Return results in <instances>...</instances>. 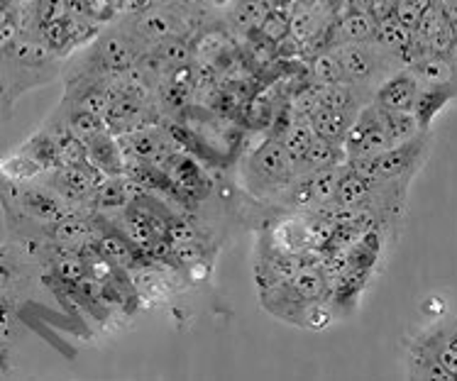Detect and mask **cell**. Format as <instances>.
<instances>
[{
	"mask_svg": "<svg viewBox=\"0 0 457 381\" xmlns=\"http://www.w3.org/2000/svg\"><path fill=\"white\" fill-rule=\"evenodd\" d=\"M301 271V257L299 254H291L279 247H274L270 237H264L260 244V257L254 261V279H257V288L267 291L291 281Z\"/></svg>",
	"mask_w": 457,
	"mask_h": 381,
	"instance_id": "cell-11",
	"label": "cell"
},
{
	"mask_svg": "<svg viewBox=\"0 0 457 381\" xmlns=\"http://www.w3.org/2000/svg\"><path fill=\"white\" fill-rule=\"evenodd\" d=\"M260 32L262 37L271 39V42H281V37H287V32H289V22L281 20L277 12H270L260 25Z\"/></svg>",
	"mask_w": 457,
	"mask_h": 381,
	"instance_id": "cell-36",
	"label": "cell"
},
{
	"mask_svg": "<svg viewBox=\"0 0 457 381\" xmlns=\"http://www.w3.org/2000/svg\"><path fill=\"white\" fill-rule=\"evenodd\" d=\"M56 137V152H59V167H76L88 162V145L79 135L69 130V125L62 122V128H52Z\"/></svg>",
	"mask_w": 457,
	"mask_h": 381,
	"instance_id": "cell-26",
	"label": "cell"
},
{
	"mask_svg": "<svg viewBox=\"0 0 457 381\" xmlns=\"http://www.w3.org/2000/svg\"><path fill=\"white\" fill-rule=\"evenodd\" d=\"M270 242L274 247H279L291 254H301L311 247V223H306V218H284L270 230Z\"/></svg>",
	"mask_w": 457,
	"mask_h": 381,
	"instance_id": "cell-18",
	"label": "cell"
},
{
	"mask_svg": "<svg viewBox=\"0 0 457 381\" xmlns=\"http://www.w3.org/2000/svg\"><path fill=\"white\" fill-rule=\"evenodd\" d=\"M132 201V184L130 178L120 177H105L94 191V205L98 211H125Z\"/></svg>",
	"mask_w": 457,
	"mask_h": 381,
	"instance_id": "cell-21",
	"label": "cell"
},
{
	"mask_svg": "<svg viewBox=\"0 0 457 381\" xmlns=\"http://www.w3.org/2000/svg\"><path fill=\"white\" fill-rule=\"evenodd\" d=\"M267 15H270V3L267 0H240L233 10L235 25L240 29H260Z\"/></svg>",
	"mask_w": 457,
	"mask_h": 381,
	"instance_id": "cell-30",
	"label": "cell"
},
{
	"mask_svg": "<svg viewBox=\"0 0 457 381\" xmlns=\"http://www.w3.org/2000/svg\"><path fill=\"white\" fill-rule=\"evenodd\" d=\"M430 154V132H419L416 137L379 152L374 157L347 162L370 181H392V178H413Z\"/></svg>",
	"mask_w": 457,
	"mask_h": 381,
	"instance_id": "cell-7",
	"label": "cell"
},
{
	"mask_svg": "<svg viewBox=\"0 0 457 381\" xmlns=\"http://www.w3.org/2000/svg\"><path fill=\"white\" fill-rule=\"evenodd\" d=\"M337 62L343 66L347 84H353L360 94L372 101L377 86L382 84L386 76H392L396 69H402L403 62L392 52H386L377 42H340L333 45Z\"/></svg>",
	"mask_w": 457,
	"mask_h": 381,
	"instance_id": "cell-4",
	"label": "cell"
},
{
	"mask_svg": "<svg viewBox=\"0 0 457 381\" xmlns=\"http://www.w3.org/2000/svg\"><path fill=\"white\" fill-rule=\"evenodd\" d=\"M457 98L455 84H423L419 91V101L413 108L416 122H419L420 132H430L433 122L440 112L445 111V105Z\"/></svg>",
	"mask_w": 457,
	"mask_h": 381,
	"instance_id": "cell-15",
	"label": "cell"
},
{
	"mask_svg": "<svg viewBox=\"0 0 457 381\" xmlns=\"http://www.w3.org/2000/svg\"><path fill=\"white\" fill-rule=\"evenodd\" d=\"M279 137L284 149H287V157H289L291 164L296 167L301 159H303V154H306V149L311 147V142L316 140V132L311 128L308 118L296 115V118L284 128V132H281Z\"/></svg>",
	"mask_w": 457,
	"mask_h": 381,
	"instance_id": "cell-25",
	"label": "cell"
},
{
	"mask_svg": "<svg viewBox=\"0 0 457 381\" xmlns=\"http://www.w3.org/2000/svg\"><path fill=\"white\" fill-rule=\"evenodd\" d=\"M235 0H211V5H213V8H230V5H233Z\"/></svg>",
	"mask_w": 457,
	"mask_h": 381,
	"instance_id": "cell-38",
	"label": "cell"
},
{
	"mask_svg": "<svg viewBox=\"0 0 457 381\" xmlns=\"http://www.w3.org/2000/svg\"><path fill=\"white\" fill-rule=\"evenodd\" d=\"M406 367L411 379H457V318H433L406 343Z\"/></svg>",
	"mask_w": 457,
	"mask_h": 381,
	"instance_id": "cell-1",
	"label": "cell"
},
{
	"mask_svg": "<svg viewBox=\"0 0 457 381\" xmlns=\"http://www.w3.org/2000/svg\"><path fill=\"white\" fill-rule=\"evenodd\" d=\"M39 174H42V169L28 154H22V152H18L15 157L5 159V164H3V177L8 178V181H20V184L37 181Z\"/></svg>",
	"mask_w": 457,
	"mask_h": 381,
	"instance_id": "cell-31",
	"label": "cell"
},
{
	"mask_svg": "<svg viewBox=\"0 0 457 381\" xmlns=\"http://www.w3.org/2000/svg\"><path fill=\"white\" fill-rule=\"evenodd\" d=\"M420 81L409 66L396 69L392 76H386L372 94V105L386 112H413L419 101Z\"/></svg>",
	"mask_w": 457,
	"mask_h": 381,
	"instance_id": "cell-10",
	"label": "cell"
},
{
	"mask_svg": "<svg viewBox=\"0 0 457 381\" xmlns=\"http://www.w3.org/2000/svg\"><path fill=\"white\" fill-rule=\"evenodd\" d=\"M169 178L174 181V186L181 194L184 203H196L208 194V178L204 177V171L198 167L194 159H188L187 154L177 152L174 159L169 162V167L164 169Z\"/></svg>",
	"mask_w": 457,
	"mask_h": 381,
	"instance_id": "cell-13",
	"label": "cell"
},
{
	"mask_svg": "<svg viewBox=\"0 0 457 381\" xmlns=\"http://www.w3.org/2000/svg\"><path fill=\"white\" fill-rule=\"evenodd\" d=\"M370 195H372V181L347 164L340 177V184H337L333 203L343 205V208H360V205L370 203Z\"/></svg>",
	"mask_w": 457,
	"mask_h": 381,
	"instance_id": "cell-23",
	"label": "cell"
},
{
	"mask_svg": "<svg viewBox=\"0 0 457 381\" xmlns=\"http://www.w3.org/2000/svg\"><path fill=\"white\" fill-rule=\"evenodd\" d=\"M347 164V152L343 145L337 142H330L326 137H318L311 142V147L306 149V154L296 164V177L301 174H313V171H320V169H337Z\"/></svg>",
	"mask_w": 457,
	"mask_h": 381,
	"instance_id": "cell-17",
	"label": "cell"
},
{
	"mask_svg": "<svg viewBox=\"0 0 457 381\" xmlns=\"http://www.w3.org/2000/svg\"><path fill=\"white\" fill-rule=\"evenodd\" d=\"M374 42L382 45L394 56H399L403 66H409L411 52H413V32L409 28H403L402 22L394 18V15L377 20V39Z\"/></svg>",
	"mask_w": 457,
	"mask_h": 381,
	"instance_id": "cell-20",
	"label": "cell"
},
{
	"mask_svg": "<svg viewBox=\"0 0 457 381\" xmlns=\"http://www.w3.org/2000/svg\"><path fill=\"white\" fill-rule=\"evenodd\" d=\"M416 3H430V0H416Z\"/></svg>",
	"mask_w": 457,
	"mask_h": 381,
	"instance_id": "cell-39",
	"label": "cell"
},
{
	"mask_svg": "<svg viewBox=\"0 0 457 381\" xmlns=\"http://www.w3.org/2000/svg\"><path fill=\"white\" fill-rule=\"evenodd\" d=\"M328 298H330V281L320 269H301L291 281L260 291L264 311L294 326H303L306 308Z\"/></svg>",
	"mask_w": 457,
	"mask_h": 381,
	"instance_id": "cell-5",
	"label": "cell"
},
{
	"mask_svg": "<svg viewBox=\"0 0 457 381\" xmlns=\"http://www.w3.org/2000/svg\"><path fill=\"white\" fill-rule=\"evenodd\" d=\"M384 112V122H386V132L392 137V145H402V142L416 137L420 132L419 122H416V115L413 112Z\"/></svg>",
	"mask_w": 457,
	"mask_h": 381,
	"instance_id": "cell-29",
	"label": "cell"
},
{
	"mask_svg": "<svg viewBox=\"0 0 457 381\" xmlns=\"http://www.w3.org/2000/svg\"><path fill=\"white\" fill-rule=\"evenodd\" d=\"M150 52L130 25L122 28H105L98 32V37L88 45L84 56V69L91 74H122L132 66H137L140 56Z\"/></svg>",
	"mask_w": 457,
	"mask_h": 381,
	"instance_id": "cell-6",
	"label": "cell"
},
{
	"mask_svg": "<svg viewBox=\"0 0 457 381\" xmlns=\"http://www.w3.org/2000/svg\"><path fill=\"white\" fill-rule=\"evenodd\" d=\"M311 74H313V81H316L318 86L343 84V81H345L343 66L337 62V56L333 49H328V52H320V54L313 56V62H311Z\"/></svg>",
	"mask_w": 457,
	"mask_h": 381,
	"instance_id": "cell-28",
	"label": "cell"
},
{
	"mask_svg": "<svg viewBox=\"0 0 457 381\" xmlns=\"http://www.w3.org/2000/svg\"><path fill=\"white\" fill-rule=\"evenodd\" d=\"M62 62L64 59L54 54L42 39L20 35L10 47L3 49V84H5L3 101L5 105H12L15 98L29 88H37L56 79L62 71Z\"/></svg>",
	"mask_w": 457,
	"mask_h": 381,
	"instance_id": "cell-2",
	"label": "cell"
},
{
	"mask_svg": "<svg viewBox=\"0 0 457 381\" xmlns=\"http://www.w3.org/2000/svg\"><path fill=\"white\" fill-rule=\"evenodd\" d=\"M5 201L15 205L22 218L32 223L49 225L71 213V205L52 186H39L35 181H8L5 178Z\"/></svg>",
	"mask_w": 457,
	"mask_h": 381,
	"instance_id": "cell-8",
	"label": "cell"
},
{
	"mask_svg": "<svg viewBox=\"0 0 457 381\" xmlns=\"http://www.w3.org/2000/svg\"><path fill=\"white\" fill-rule=\"evenodd\" d=\"M413 74L419 76L420 86L423 84H455V66L448 59V54H436L426 52L419 59H413L409 64Z\"/></svg>",
	"mask_w": 457,
	"mask_h": 381,
	"instance_id": "cell-22",
	"label": "cell"
},
{
	"mask_svg": "<svg viewBox=\"0 0 457 381\" xmlns=\"http://www.w3.org/2000/svg\"><path fill=\"white\" fill-rule=\"evenodd\" d=\"M240 174H243V186L254 198H277L294 184L296 169L287 157V149L277 135V137H267L245 157Z\"/></svg>",
	"mask_w": 457,
	"mask_h": 381,
	"instance_id": "cell-3",
	"label": "cell"
},
{
	"mask_svg": "<svg viewBox=\"0 0 457 381\" xmlns=\"http://www.w3.org/2000/svg\"><path fill=\"white\" fill-rule=\"evenodd\" d=\"M330 323H333V311L328 306V301H318V303L306 308L303 326L301 327H308V330H326Z\"/></svg>",
	"mask_w": 457,
	"mask_h": 381,
	"instance_id": "cell-35",
	"label": "cell"
},
{
	"mask_svg": "<svg viewBox=\"0 0 457 381\" xmlns=\"http://www.w3.org/2000/svg\"><path fill=\"white\" fill-rule=\"evenodd\" d=\"M86 145H88V162L101 169L103 174H108V177L125 174V149L115 132L103 130Z\"/></svg>",
	"mask_w": 457,
	"mask_h": 381,
	"instance_id": "cell-16",
	"label": "cell"
},
{
	"mask_svg": "<svg viewBox=\"0 0 457 381\" xmlns=\"http://www.w3.org/2000/svg\"><path fill=\"white\" fill-rule=\"evenodd\" d=\"M428 3H416V0H396L394 5V18L402 22L403 28H409L411 32L419 28L420 12L426 8Z\"/></svg>",
	"mask_w": 457,
	"mask_h": 381,
	"instance_id": "cell-34",
	"label": "cell"
},
{
	"mask_svg": "<svg viewBox=\"0 0 457 381\" xmlns=\"http://www.w3.org/2000/svg\"><path fill=\"white\" fill-rule=\"evenodd\" d=\"M343 147L347 152V162H355V159H367L386 152L392 145V137L386 132V122H384V112L367 103L362 105V111L355 118V122L350 125V130L345 135Z\"/></svg>",
	"mask_w": 457,
	"mask_h": 381,
	"instance_id": "cell-9",
	"label": "cell"
},
{
	"mask_svg": "<svg viewBox=\"0 0 457 381\" xmlns=\"http://www.w3.org/2000/svg\"><path fill=\"white\" fill-rule=\"evenodd\" d=\"M225 49V35L223 32H218V29H208L201 35V39L196 42V47H194V54L204 56L205 62H211L215 56L223 54Z\"/></svg>",
	"mask_w": 457,
	"mask_h": 381,
	"instance_id": "cell-33",
	"label": "cell"
},
{
	"mask_svg": "<svg viewBox=\"0 0 457 381\" xmlns=\"http://www.w3.org/2000/svg\"><path fill=\"white\" fill-rule=\"evenodd\" d=\"M357 115H360V111H336V108H330L326 103L318 101L306 118L318 137H326V140L343 145L347 130L355 122Z\"/></svg>",
	"mask_w": 457,
	"mask_h": 381,
	"instance_id": "cell-14",
	"label": "cell"
},
{
	"mask_svg": "<svg viewBox=\"0 0 457 381\" xmlns=\"http://www.w3.org/2000/svg\"><path fill=\"white\" fill-rule=\"evenodd\" d=\"M64 108H66L64 122L69 125V130L74 132V135H79L84 142L94 140L96 135H101L103 130H108V122H105V118H101V115L81 111V108H71V105H66V103H64Z\"/></svg>",
	"mask_w": 457,
	"mask_h": 381,
	"instance_id": "cell-27",
	"label": "cell"
},
{
	"mask_svg": "<svg viewBox=\"0 0 457 381\" xmlns=\"http://www.w3.org/2000/svg\"><path fill=\"white\" fill-rule=\"evenodd\" d=\"M350 8H360V10H370L372 8V0H347Z\"/></svg>",
	"mask_w": 457,
	"mask_h": 381,
	"instance_id": "cell-37",
	"label": "cell"
},
{
	"mask_svg": "<svg viewBox=\"0 0 457 381\" xmlns=\"http://www.w3.org/2000/svg\"><path fill=\"white\" fill-rule=\"evenodd\" d=\"M20 152L28 154V157L32 159L42 171H47V174L49 171H54V169H59V152H56V137L52 128L35 132Z\"/></svg>",
	"mask_w": 457,
	"mask_h": 381,
	"instance_id": "cell-24",
	"label": "cell"
},
{
	"mask_svg": "<svg viewBox=\"0 0 457 381\" xmlns=\"http://www.w3.org/2000/svg\"><path fill=\"white\" fill-rule=\"evenodd\" d=\"M152 49H154L171 69L181 64H191V56H194V47H191L181 35H179V37L164 39V42H159L157 47Z\"/></svg>",
	"mask_w": 457,
	"mask_h": 381,
	"instance_id": "cell-32",
	"label": "cell"
},
{
	"mask_svg": "<svg viewBox=\"0 0 457 381\" xmlns=\"http://www.w3.org/2000/svg\"><path fill=\"white\" fill-rule=\"evenodd\" d=\"M336 32L337 39L333 45H340V42H374L377 39V18L370 10L347 5L345 12L337 20Z\"/></svg>",
	"mask_w": 457,
	"mask_h": 381,
	"instance_id": "cell-19",
	"label": "cell"
},
{
	"mask_svg": "<svg viewBox=\"0 0 457 381\" xmlns=\"http://www.w3.org/2000/svg\"><path fill=\"white\" fill-rule=\"evenodd\" d=\"M42 233L52 244H59V247H66V250H81L86 242L96 237V225L94 215L91 213H79V211H71L64 218H59L54 223L42 225Z\"/></svg>",
	"mask_w": 457,
	"mask_h": 381,
	"instance_id": "cell-12",
	"label": "cell"
}]
</instances>
